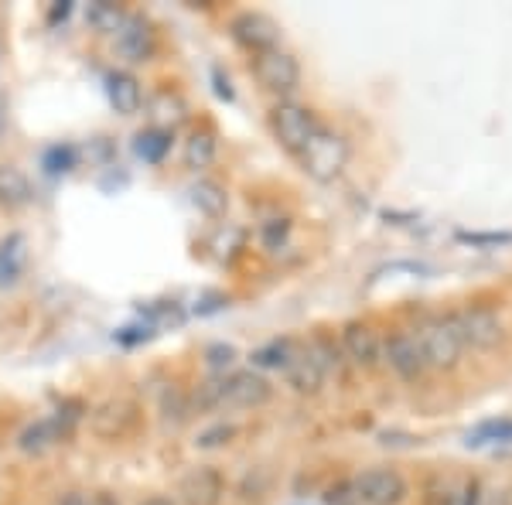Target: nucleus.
Returning <instances> with one entry per match:
<instances>
[{
	"label": "nucleus",
	"mask_w": 512,
	"mask_h": 505,
	"mask_svg": "<svg viewBox=\"0 0 512 505\" xmlns=\"http://www.w3.org/2000/svg\"><path fill=\"white\" fill-rule=\"evenodd\" d=\"M69 11H72V4H69V0H62V4L59 7H52V14H48V21H59V18H69Z\"/></svg>",
	"instance_id": "obj_32"
},
{
	"label": "nucleus",
	"mask_w": 512,
	"mask_h": 505,
	"mask_svg": "<svg viewBox=\"0 0 512 505\" xmlns=\"http://www.w3.org/2000/svg\"><path fill=\"white\" fill-rule=\"evenodd\" d=\"M93 505H117V502H113V499H106V495H103V499H96Z\"/></svg>",
	"instance_id": "obj_36"
},
{
	"label": "nucleus",
	"mask_w": 512,
	"mask_h": 505,
	"mask_svg": "<svg viewBox=\"0 0 512 505\" xmlns=\"http://www.w3.org/2000/svg\"><path fill=\"white\" fill-rule=\"evenodd\" d=\"M216 130L212 127H202V130H195L192 137H188V144H185V164L192 171H202V168H209L212 161H216Z\"/></svg>",
	"instance_id": "obj_20"
},
{
	"label": "nucleus",
	"mask_w": 512,
	"mask_h": 505,
	"mask_svg": "<svg viewBox=\"0 0 512 505\" xmlns=\"http://www.w3.org/2000/svg\"><path fill=\"white\" fill-rule=\"evenodd\" d=\"M216 93L219 96H226V99H233V89H229V79H222V72L216 69Z\"/></svg>",
	"instance_id": "obj_33"
},
{
	"label": "nucleus",
	"mask_w": 512,
	"mask_h": 505,
	"mask_svg": "<svg viewBox=\"0 0 512 505\" xmlns=\"http://www.w3.org/2000/svg\"><path fill=\"white\" fill-rule=\"evenodd\" d=\"M72 420H76V413H65V417H62V410L55 413V417L35 420L31 427H24V430H21L18 447H21L24 454H41V451H48V447H55L65 434H69Z\"/></svg>",
	"instance_id": "obj_12"
},
{
	"label": "nucleus",
	"mask_w": 512,
	"mask_h": 505,
	"mask_svg": "<svg viewBox=\"0 0 512 505\" xmlns=\"http://www.w3.org/2000/svg\"><path fill=\"white\" fill-rule=\"evenodd\" d=\"M144 427V410L130 396H110L89 410V430L99 441H127Z\"/></svg>",
	"instance_id": "obj_2"
},
{
	"label": "nucleus",
	"mask_w": 512,
	"mask_h": 505,
	"mask_svg": "<svg viewBox=\"0 0 512 505\" xmlns=\"http://www.w3.org/2000/svg\"><path fill=\"white\" fill-rule=\"evenodd\" d=\"M192 205L202 215H209V219H222L226 209H229V195H226V188H222L219 181L198 178L192 185Z\"/></svg>",
	"instance_id": "obj_19"
},
{
	"label": "nucleus",
	"mask_w": 512,
	"mask_h": 505,
	"mask_svg": "<svg viewBox=\"0 0 512 505\" xmlns=\"http://www.w3.org/2000/svg\"><path fill=\"white\" fill-rule=\"evenodd\" d=\"M287 236H291V219H270V222H263V229H260V243H263V250H270V253L287 246Z\"/></svg>",
	"instance_id": "obj_24"
},
{
	"label": "nucleus",
	"mask_w": 512,
	"mask_h": 505,
	"mask_svg": "<svg viewBox=\"0 0 512 505\" xmlns=\"http://www.w3.org/2000/svg\"><path fill=\"white\" fill-rule=\"evenodd\" d=\"M205 362H209L212 372H222L236 362V349L233 345H209V349H205Z\"/></svg>",
	"instance_id": "obj_27"
},
{
	"label": "nucleus",
	"mask_w": 512,
	"mask_h": 505,
	"mask_svg": "<svg viewBox=\"0 0 512 505\" xmlns=\"http://www.w3.org/2000/svg\"><path fill=\"white\" fill-rule=\"evenodd\" d=\"M270 127H274V137L280 140V147L284 151H291L294 157L308 147L311 134L318 130V120L315 113L308 110V106L301 103H277L274 113H270Z\"/></svg>",
	"instance_id": "obj_6"
},
{
	"label": "nucleus",
	"mask_w": 512,
	"mask_h": 505,
	"mask_svg": "<svg viewBox=\"0 0 512 505\" xmlns=\"http://www.w3.org/2000/svg\"><path fill=\"white\" fill-rule=\"evenodd\" d=\"M383 359L390 362V369L403 379H420L427 369L424 352H420L414 335H390L383 345Z\"/></svg>",
	"instance_id": "obj_13"
},
{
	"label": "nucleus",
	"mask_w": 512,
	"mask_h": 505,
	"mask_svg": "<svg viewBox=\"0 0 512 505\" xmlns=\"http://www.w3.org/2000/svg\"><path fill=\"white\" fill-rule=\"evenodd\" d=\"M236 430L233 427H226V424H219V427H212V430H205L202 437H198V447H222V444H229V437H233Z\"/></svg>",
	"instance_id": "obj_29"
},
{
	"label": "nucleus",
	"mask_w": 512,
	"mask_h": 505,
	"mask_svg": "<svg viewBox=\"0 0 512 505\" xmlns=\"http://www.w3.org/2000/svg\"><path fill=\"white\" fill-rule=\"evenodd\" d=\"M253 76L263 89L277 96H291L297 86H301V65L291 52L284 48H274V52L253 55Z\"/></svg>",
	"instance_id": "obj_7"
},
{
	"label": "nucleus",
	"mask_w": 512,
	"mask_h": 505,
	"mask_svg": "<svg viewBox=\"0 0 512 505\" xmlns=\"http://www.w3.org/2000/svg\"><path fill=\"white\" fill-rule=\"evenodd\" d=\"M274 396V386L260 372H233L216 383H205L192 393V413L205 410H256Z\"/></svg>",
	"instance_id": "obj_1"
},
{
	"label": "nucleus",
	"mask_w": 512,
	"mask_h": 505,
	"mask_svg": "<svg viewBox=\"0 0 512 505\" xmlns=\"http://www.w3.org/2000/svg\"><path fill=\"white\" fill-rule=\"evenodd\" d=\"M7 137V96L0 93V144H4Z\"/></svg>",
	"instance_id": "obj_31"
},
{
	"label": "nucleus",
	"mask_w": 512,
	"mask_h": 505,
	"mask_svg": "<svg viewBox=\"0 0 512 505\" xmlns=\"http://www.w3.org/2000/svg\"><path fill=\"white\" fill-rule=\"evenodd\" d=\"M28 263V239L24 233H11L0 239V287H14Z\"/></svg>",
	"instance_id": "obj_17"
},
{
	"label": "nucleus",
	"mask_w": 512,
	"mask_h": 505,
	"mask_svg": "<svg viewBox=\"0 0 512 505\" xmlns=\"http://www.w3.org/2000/svg\"><path fill=\"white\" fill-rule=\"evenodd\" d=\"M342 349L355 362V366H362V369H373V366H379V359H383V345H379L376 331L369 325H359V321L345 325Z\"/></svg>",
	"instance_id": "obj_14"
},
{
	"label": "nucleus",
	"mask_w": 512,
	"mask_h": 505,
	"mask_svg": "<svg viewBox=\"0 0 512 505\" xmlns=\"http://www.w3.org/2000/svg\"><path fill=\"white\" fill-rule=\"evenodd\" d=\"M297 157H301L304 171H308L311 178L335 181L338 175H342L345 161H349V144H345L342 134H335V130H328L318 123V130L311 134L308 147H304Z\"/></svg>",
	"instance_id": "obj_3"
},
{
	"label": "nucleus",
	"mask_w": 512,
	"mask_h": 505,
	"mask_svg": "<svg viewBox=\"0 0 512 505\" xmlns=\"http://www.w3.org/2000/svg\"><path fill=\"white\" fill-rule=\"evenodd\" d=\"M355 505H400L407 499V478L396 468H366L352 478Z\"/></svg>",
	"instance_id": "obj_5"
},
{
	"label": "nucleus",
	"mask_w": 512,
	"mask_h": 505,
	"mask_svg": "<svg viewBox=\"0 0 512 505\" xmlns=\"http://www.w3.org/2000/svg\"><path fill=\"white\" fill-rule=\"evenodd\" d=\"M161 413L168 424H185L188 417H192V396L185 393L181 386H168L161 393Z\"/></svg>",
	"instance_id": "obj_23"
},
{
	"label": "nucleus",
	"mask_w": 512,
	"mask_h": 505,
	"mask_svg": "<svg viewBox=\"0 0 512 505\" xmlns=\"http://www.w3.org/2000/svg\"><path fill=\"white\" fill-rule=\"evenodd\" d=\"M284 376H287V383L297 389V393H315V389L325 383V369H321V362L315 359V352H311V349H304V352L294 349L291 362H287V369H284Z\"/></svg>",
	"instance_id": "obj_15"
},
{
	"label": "nucleus",
	"mask_w": 512,
	"mask_h": 505,
	"mask_svg": "<svg viewBox=\"0 0 512 505\" xmlns=\"http://www.w3.org/2000/svg\"><path fill=\"white\" fill-rule=\"evenodd\" d=\"M291 355H294V345L291 342H274V345H267V349L256 352L253 362H256V366H270V369H287Z\"/></svg>",
	"instance_id": "obj_25"
},
{
	"label": "nucleus",
	"mask_w": 512,
	"mask_h": 505,
	"mask_svg": "<svg viewBox=\"0 0 512 505\" xmlns=\"http://www.w3.org/2000/svg\"><path fill=\"white\" fill-rule=\"evenodd\" d=\"M106 93H110L113 110L123 113V117H134V113H140V106H144V89H140L137 76H130V72H113L106 79Z\"/></svg>",
	"instance_id": "obj_16"
},
{
	"label": "nucleus",
	"mask_w": 512,
	"mask_h": 505,
	"mask_svg": "<svg viewBox=\"0 0 512 505\" xmlns=\"http://www.w3.org/2000/svg\"><path fill=\"white\" fill-rule=\"evenodd\" d=\"M461 239H468V243H509L512 233H489V236H461Z\"/></svg>",
	"instance_id": "obj_30"
},
{
	"label": "nucleus",
	"mask_w": 512,
	"mask_h": 505,
	"mask_svg": "<svg viewBox=\"0 0 512 505\" xmlns=\"http://www.w3.org/2000/svg\"><path fill=\"white\" fill-rule=\"evenodd\" d=\"M72 164H76V151H72V147H52V151L45 154V168L52 171V175L72 171Z\"/></svg>",
	"instance_id": "obj_28"
},
{
	"label": "nucleus",
	"mask_w": 512,
	"mask_h": 505,
	"mask_svg": "<svg viewBox=\"0 0 512 505\" xmlns=\"http://www.w3.org/2000/svg\"><path fill=\"white\" fill-rule=\"evenodd\" d=\"M113 48H117L120 59L130 62V65L147 62L154 55V48H158V38H154L151 21L140 18V14H127V21H123L120 31L113 35Z\"/></svg>",
	"instance_id": "obj_10"
},
{
	"label": "nucleus",
	"mask_w": 512,
	"mask_h": 505,
	"mask_svg": "<svg viewBox=\"0 0 512 505\" xmlns=\"http://www.w3.org/2000/svg\"><path fill=\"white\" fill-rule=\"evenodd\" d=\"M417 345L424 352V362L427 366H437V369H451L454 362L461 359V335L454 328L451 318H431L417 328Z\"/></svg>",
	"instance_id": "obj_4"
},
{
	"label": "nucleus",
	"mask_w": 512,
	"mask_h": 505,
	"mask_svg": "<svg viewBox=\"0 0 512 505\" xmlns=\"http://www.w3.org/2000/svg\"><path fill=\"white\" fill-rule=\"evenodd\" d=\"M229 35L239 48H246V52L253 55H263V52H274L280 48V28L274 18H267V14L260 11H243L236 14L233 21H229Z\"/></svg>",
	"instance_id": "obj_8"
},
{
	"label": "nucleus",
	"mask_w": 512,
	"mask_h": 505,
	"mask_svg": "<svg viewBox=\"0 0 512 505\" xmlns=\"http://www.w3.org/2000/svg\"><path fill=\"white\" fill-rule=\"evenodd\" d=\"M31 202V181L18 164H0V205L24 209Z\"/></svg>",
	"instance_id": "obj_18"
},
{
	"label": "nucleus",
	"mask_w": 512,
	"mask_h": 505,
	"mask_svg": "<svg viewBox=\"0 0 512 505\" xmlns=\"http://www.w3.org/2000/svg\"><path fill=\"white\" fill-rule=\"evenodd\" d=\"M123 21H127L123 7L110 4V0H96V4L86 7V24L96 31V35H117Z\"/></svg>",
	"instance_id": "obj_22"
},
{
	"label": "nucleus",
	"mask_w": 512,
	"mask_h": 505,
	"mask_svg": "<svg viewBox=\"0 0 512 505\" xmlns=\"http://www.w3.org/2000/svg\"><path fill=\"white\" fill-rule=\"evenodd\" d=\"M454 328L461 335V345H472V349H492L502 342V321L499 314L489 308H465L451 314Z\"/></svg>",
	"instance_id": "obj_9"
},
{
	"label": "nucleus",
	"mask_w": 512,
	"mask_h": 505,
	"mask_svg": "<svg viewBox=\"0 0 512 505\" xmlns=\"http://www.w3.org/2000/svg\"><path fill=\"white\" fill-rule=\"evenodd\" d=\"M461 505H478V485L465 488V499H461Z\"/></svg>",
	"instance_id": "obj_34"
},
{
	"label": "nucleus",
	"mask_w": 512,
	"mask_h": 505,
	"mask_svg": "<svg viewBox=\"0 0 512 505\" xmlns=\"http://www.w3.org/2000/svg\"><path fill=\"white\" fill-rule=\"evenodd\" d=\"M134 151H137L140 161L161 164L171 151V130H161V127L140 130V134L134 137Z\"/></svg>",
	"instance_id": "obj_21"
},
{
	"label": "nucleus",
	"mask_w": 512,
	"mask_h": 505,
	"mask_svg": "<svg viewBox=\"0 0 512 505\" xmlns=\"http://www.w3.org/2000/svg\"><path fill=\"white\" fill-rule=\"evenodd\" d=\"M509 437H512V424H499V420H492V424L475 427L472 434H468V444L478 447L485 441H509Z\"/></svg>",
	"instance_id": "obj_26"
},
{
	"label": "nucleus",
	"mask_w": 512,
	"mask_h": 505,
	"mask_svg": "<svg viewBox=\"0 0 512 505\" xmlns=\"http://www.w3.org/2000/svg\"><path fill=\"white\" fill-rule=\"evenodd\" d=\"M59 505H93V502H86V499H82L79 492H72V495H65V499H62Z\"/></svg>",
	"instance_id": "obj_35"
},
{
	"label": "nucleus",
	"mask_w": 512,
	"mask_h": 505,
	"mask_svg": "<svg viewBox=\"0 0 512 505\" xmlns=\"http://www.w3.org/2000/svg\"><path fill=\"white\" fill-rule=\"evenodd\" d=\"M178 495L185 505H219L222 495H226V478H222L219 468H192L178 485Z\"/></svg>",
	"instance_id": "obj_11"
}]
</instances>
